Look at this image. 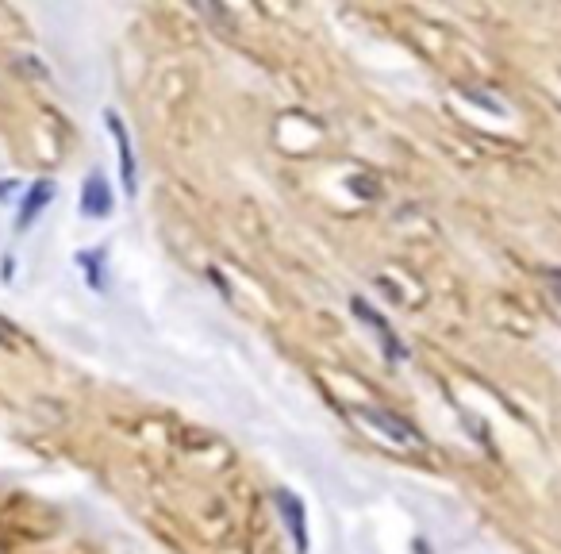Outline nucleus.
<instances>
[{"mask_svg":"<svg viewBox=\"0 0 561 554\" xmlns=\"http://www.w3.org/2000/svg\"><path fill=\"white\" fill-rule=\"evenodd\" d=\"M112 185L104 181V174H89L85 177V185H81V216H89V220H104V216H112Z\"/></svg>","mask_w":561,"mask_h":554,"instance_id":"obj_2","label":"nucleus"},{"mask_svg":"<svg viewBox=\"0 0 561 554\" xmlns=\"http://www.w3.org/2000/svg\"><path fill=\"white\" fill-rule=\"evenodd\" d=\"M373 424H385V435H392L396 443H419V435H415V428H408L404 420H396V416H389V412H366Z\"/></svg>","mask_w":561,"mask_h":554,"instance_id":"obj_5","label":"nucleus"},{"mask_svg":"<svg viewBox=\"0 0 561 554\" xmlns=\"http://www.w3.org/2000/svg\"><path fill=\"white\" fill-rule=\"evenodd\" d=\"M50 201H54V181L39 177L35 185H27V197H24V204H20V220H16V227L27 231V227L39 220V212H43Z\"/></svg>","mask_w":561,"mask_h":554,"instance_id":"obj_4","label":"nucleus"},{"mask_svg":"<svg viewBox=\"0 0 561 554\" xmlns=\"http://www.w3.org/2000/svg\"><path fill=\"white\" fill-rule=\"evenodd\" d=\"M277 504H281V512H285V520H289L296 554H308V516H304V504H300V497L289 493V489H281V493H277Z\"/></svg>","mask_w":561,"mask_h":554,"instance_id":"obj_3","label":"nucleus"},{"mask_svg":"<svg viewBox=\"0 0 561 554\" xmlns=\"http://www.w3.org/2000/svg\"><path fill=\"white\" fill-rule=\"evenodd\" d=\"M104 124H108V131H112V139H116V151H120V177H123V193L127 197H135V181H139V174H135V154H131V135H127V127H123L120 112H104Z\"/></svg>","mask_w":561,"mask_h":554,"instance_id":"obj_1","label":"nucleus"}]
</instances>
